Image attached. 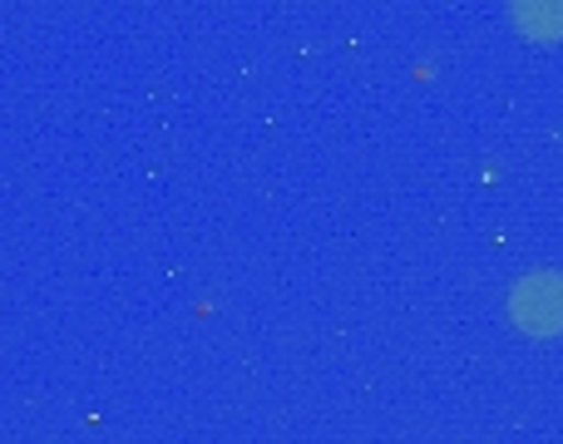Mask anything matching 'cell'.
Wrapping results in <instances>:
<instances>
[{
  "mask_svg": "<svg viewBox=\"0 0 563 444\" xmlns=\"http://www.w3.org/2000/svg\"><path fill=\"white\" fill-rule=\"evenodd\" d=\"M509 317L529 336H559L563 331V277L559 271H534L509 291Z\"/></svg>",
  "mask_w": 563,
  "mask_h": 444,
  "instance_id": "6da1fadb",
  "label": "cell"
},
{
  "mask_svg": "<svg viewBox=\"0 0 563 444\" xmlns=\"http://www.w3.org/2000/svg\"><path fill=\"white\" fill-rule=\"evenodd\" d=\"M509 10L529 40H563V0H515Z\"/></svg>",
  "mask_w": 563,
  "mask_h": 444,
  "instance_id": "7a4b0ae2",
  "label": "cell"
}]
</instances>
